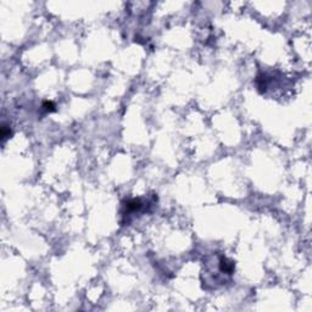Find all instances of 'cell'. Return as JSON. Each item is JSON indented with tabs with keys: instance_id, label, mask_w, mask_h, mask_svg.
I'll list each match as a JSON object with an SVG mask.
<instances>
[{
	"instance_id": "7a4b0ae2",
	"label": "cell",
	"mask_w": 312,
	"mask_h": 312,
	"mask_svg": "<svg viewBox=\"0 0 312 312\" xmlns=\"http://www.w3.org/2000/svg\"><path fill=\"white\" fill-rule=\"evenodd\" d=\"M43 107H44L45 111H49V112H51V111L55 110V105H54V104H53L51 101H45V102L43 104Z\"/></svg>"
},
{
	"instance_id": "6da1fadb",
	"label": "cell",
	"mask_w": 312,
	"mask_h": 312,
	"mask_svg": "<svg viewBox=\"0 0 312 312\" xmlns=\"http://www.w3.org/2000/svg\"><path fill=\"white\" fill-rule=\"evenodd\" d=\"M10 134H11V129H10V127H7V126H3L1 127V139L3 141L6 139V138H9L10 137Z\"/></svg>"
}]
</instances>
